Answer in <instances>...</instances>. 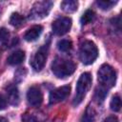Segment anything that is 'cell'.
<instances>
[{"instance_id":"cell-1","label":"cell","mask_w":122,"mask_h":122,"mask_svg":"<svg viewBox=\"0 0 122 122\" xmlns=\"http://www.w3.org/2000/svg\"><path fill=\"white\" fill-rule=\"evenodd\" d=\"M51 71L56 77L65 78L74 72L75 64L71 60L56 57L51 64Z\"/></svg>"},{"instance_id":"cell-2","label":"cell","mask_w":122,"mask_h":122,"mask_svg":"<svg viewBox=\"0 0 122 122\" xmlns=\"http://www.w3.org/2000/svg\"><path fill=\"white\" fill-rule=\"evenodd\" d=\"M97 78L100 86L106 90H109L115 85L116 72L112 66L103 64L98 70Z\"/></svg>"},{"instance_id":"cell-3","label":"cell","mask_w":122,"mask_h":122,"mask_svg":"<svg viewBox=\"0 0 122 122\" xmlns=\"http://www.w3.org/2000/svg\"><path fill=\"white\" fill-rule=\"evenodd\" d=\"M92 85V75L90 72H84L80 75L75 89V95L73 97V105L77 106L79 105L82 100L84 99L85 95L87 94L88 91L90 90Z\"/></svg>"},{"instance_id":"cell-4","label":"cell","mask_w":122,"mask_h":122,"mask_svg":"<svg viewBox=\"0 0 122 122\" xmlns=\"http://www.w3.org/2000/svg\"><path fill=\"white\" fill-rule=\"evenodd\" d=\"M98 56V50L96 45L90 40L81 43L79 50V57L83 64L90 65L95 61Z\"/></svg>"},{"instance_id":"cell-5","label":"cell","mask_w":122,"mask_h":122,"mask_svg":"<svg viewBox=\"0 0 122 122\" xmlns=\"http://www.w3.org/2000/svg\"><path fill=\"white\" fill-rule=\"evenodd\" d=\"M47 55H48V46L46 45L41 47L35 52V54L33 55L30 61V65L35 71H40L44 68L47 60Z\"/></svg>"},{"instance_id":"cell-6","label":"cell","mask_w":122,"mask_h":122,"mask_svg":"<svg viewBox=\"0 0 122 122\" xmlns=\"http://www.w3.org/2000/svg\"><path fill=\"white\" fill-rule=\"evenodd\" d=\"M71 27V19L70 17H60L56 19L52 25L51 29L54 34L56 35H63L67 33Z\"/></svg>"},{"instance_id":"cell-7","label":"cell","mask_w":122,"mask_h":122,"mask_svg":"<svg viewBox=\"0 0 122 122\" xmlns=\"http://www.w3.org/2000/svg\"><path fill=\"white\" fill-rule=\"evenodd\" d=\"M51 7V2H39L36 3L30 13V19H40L48 15L50 10Z\"/></svg>"},{"instance_id":"cell-8","label":"cell","mask_w":122,"mask_h":122,"mask_svg":"<svg viewBox=\"0 0 122 122\" xmlns=\"http://www.w3.org/2000/svg\"><path fill=\"white\" fill-rule=\"evenodd\" d=\"M70 92H71V87L68 85L59 87V88L51 91L50 93V96H49L50 104H56V103L63 101L70 94Z\"/></svg>"},{"instance_id":"cell-9","label":"cell","mask_w":122,"mask_h":122,"mask_svg":"<svg viewBox=\"0 0 122 122\" xmlns=\"http://www.w3.org/2000/svg\"><path fill=\"white\" fill-rule=\"evenodd\" d=\"M27 100H28L29 104L32 107L40 106L43 101V95H42L40 89L36 86L30 87L27 92Z\"/></svg>"},{"instance_id":"cell-10","label":"cell","mask_w":122,"mask_h":122,"mask_svg":"<svg viewBox=\"0 0 122 122\" xmlns=\"http://www.w3.org/2000/svg\"><path fill=\"white\" fill-rule=\"evenodd\" d=\"M42 30H43V28L42 26L40 25H35L33 27H31L30 29H29L25 35H24V38L26 41L28 42H32V41H35L39 36L40 34L42 33Z\"/></svg>"},{"instance_id":"cell-11","label":"cell","mask_w":122,"mask_h":122,"mask_svg":"<svg viewBox=\"0 0 122 122\" xmlns=\"http://www.w3.org/2000/svg\"><path fill=\"white\" fill-rule=\"evenodd\" d=\"M25 59V52L23 51H16L14 52H12L7 59L8 63L10 65L15 66V65H19L21 64Z\"/></svg>"},{"instance_id":"cell-12","label":"cell","mask_w":122,"mask_h":122,"mask_svg":"<svg viewBox=\"0 0 122 122\" xmlns=\"http://www.w3.org/2000/svg\"><path fill=\"white\" fill-rule=\"evenodd\" d=\"M7 100L12 105H17L19 102V92L15 86H10L7 90Z\"/></svg>"},{"instance_id":"cell-13","label":"cell","mask_w":122,"mask_h":122,"mask_svg":"<svg viewBox=\"0 0 122 122\" xmlns=\"http://www.w3.org/2000/svg\"><path fill=\"white\" fill-rule=\"evenodd\" d=\"M78 7V2L74 0H66L61 3V9L65 12H73L77 10Z\"/></svg>"},{"instance_id":"cell-14","label":"cell","mask_w":122,"mask_h":122,"mask_svg":"<svg viewBox=\"0 0 122 122\" xmlns=\"http://www.w3.org/2000/svg\"><path fill=\"white\" fill-rule=\"evenodd\" d=\"M95 115H96V112H95L94 109L92 107L89 106L82 117L81 122H93L95 119Z\"/></svg>"},{"instance_id":"cell-15","label":"cell","mask_w":122,"mask_h":122,"mask_svg":"<svg viewBox=\"0 0 122 122\" xmlns=\"http://www.w3.org/2000/svg\"><path fill=\"white\" fill-rule=\"evenodd\" d=\"M57 48L60 51L63 52H68L71 50L72 48V43L69 39H62L57 43Z\"/></svg>"},{"instance_id":"cell-16","label":"cell","mask_w":122,"mask_h":122,"mask_svg":"<svg viewBox=\"0 0 122 122\" xmlns=\"http://www.w3.org/2000/svg\"><path fill=\"white\" fill-rule=\"evenodd\" d=\"M94 17H95V14H94L93 10H87L83 13V15L81 16V18H80V23H81L82 25H87V24L91 23V22L94 19Z\"/></svg>"},{"instance_id":"cell-17","label":"cell","mask_w":122,"mask_h":122,"mask_svg":"<svg viewBox=\"0 0 122 122\" xmlns=\"http://www.w3.org/2000/svg\"><path fill=\"white\" fill-rule=\"evenodd\" d=\"M10 23L13 27H20L24 23V17L20 13L14 12L11 14V16L10 18Z\"/></svg>"},{"instance_id":"cell-18","label":"cell","mask_w":122,"mask_h":122,"mask_svg":"<svg viewBox=\"0 0 122 122\" xmlns=\"http://www.w3.org/2000/svg\"><path fill=\"white\" fill-rule=\"evenodd\" d=\"M116 3H117V1H111V0H98V1H96V4L98 5V7L104 10H110Z\"/></svg>"},{"instance_id":"cell-19","label":"cell","mask_w":122,"mask_h":122,"mask_svg":"<svg viewBox=\"0 0 122 122\" xmlns=\"http://www.w3.org/2000/svg\"><path fill=\"white\" fill-rule=\"evenodd\" d=\"M110 107L113 112H119L121 109V99L119 95H114L110 103Z\"/></svg>"},{"instance_id":"cell-20","label":"cell","mask_w":122,"mask_h":122,"mask_svg":"<svg viewBox=\"0 0 122 122\" xmlns=\"http://www.w3.org/2000/svg\"><path fill=\"white\" fill-rule=\"evenodd\" d=\"M107 91L108 90H106L102 87H100L99 89H96V91H95V99L98 103H101V102L104 101V99H105V97L108 93Z\"/></svg>"},{"instance_id":"cell-21","label":"cell","mask_w":122,"mask_h":122,"mask_svg":"<svg viewBox=\"0 0 122 122\" xmlns=\"http://www.w3.org/2000/svg\"><path fill=\"white\" fill-rule=\"evenodd\" d=\"M9 31L6 28H0V43H4L9 38Z\"/></svg>"},{"instance_id":"cell-22","label":"cell","mask_w":122,"mask_h":122,"mask_svg":"<svg viewBox=\"0 0 122 122\" xmlns=\"http://www.w3.org/2000/svg\"><path fill=\"white\" fill-rule=\"evenodd\" d=\"M23 122H39L38 119L32 114H25L22 118Z\"/></svg>"},{"instance_id":"cell-23","label":"cell","mask_w":122,"mask_h":122,"mask_svg":"<svg viewBox=\"0 0 122 122\" xmlns=\"http://www.w3.org/2000/svg\"><path fill=\"white\" fill-rule=\"evenodd\" d=\"M7 107V98L0 93V111L4 110Z\"/></svg>"},{"instance_id":"cell-24","label":"cell","mask_w":122,"mask_h":122,"mask_svg":"<svg viewBox=\"0 0 122 122\" xmlns=\"http://www.w3.org/2000/svg\"><path fill=\"white\" fill-rule=\"evenodd\" d=\"M103 122H119V121L115 115H111V116H108L106 119H104Z\"/></svg>"},{"instance_id":"cell-25","label":"cell","mask_w":122,"mask_h":122,"mask_svg":"<svg viewBox=\"0 0 122 122\" xmlns=\"http://www.w3.org/2000/svg\"><path fill=\"white\" fill-rule=\"evenodd\" d=\"M0 122H8V120H7L5 117H2V116H0Z\"/></svg>"}]
</instances>
